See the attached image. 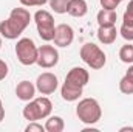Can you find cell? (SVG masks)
Returning <instances> with one entry per match:
<instances>
[{
	"label": "cell",
	"instance_id": "obj_7",
	"mask_svg": "<svg viewBox=\"0 0 133 132\" xmlns=\"http://www.w3.org/2000/svg\"><path fill=\"white\" fill-rule=\"evenodd\" d=\"M57 62H59V51L53 45L39 47V56H37V62H36V64H39V67L51 68V67L57 65Z\"/></svg>",
	"mask_w": 133,
	"mask_h": 132
},
{
	"label": "cell",
	"instance_id": "obj_2",
	"mask_svg": "<svg viewBox=\"0 0 133 132\" xmlns=\"http://www.w3.org/2000/svg\"><path fill=\"white\" fill-rule=\"evenodd\" d=\"M53 110V104L46 97H40V98H33L28 101V104L23 107V118L28 121H37V120H43L48 118L50 113Z\"/></svg>",
	"mask_w": 133,
	"mask_h": 132
},
{
	"label": "cell",
	"instance_id": "obj_29",
	"mask_svg": "<svg viewBox=\"0 0 133 132\" xmlns=\"http://www.w3.org/2000/svg\"><path fill=\"white\" fill-rule=\"evenodd\" d=\"M0 48H2V37H0Z\"/></svg>",
	"mask_w": 133,
	"mask_h": 132
},
{
	"label": "cell",
	"instance_id": "obj_6",
	"mask_svg": "<svg viewBox=\"0 0 133 132\" xmlns=\"http://www.w3.org/2000/svg\"><path fill=\"white\" fill-rule=\"evenodd\" d=\"M34 22L37 27V33L40 36V39H43L45 42H50L54 39V31H56V25H54V19L51 16V13L45 11V9H39L34 14Z\"/></svg>",
	"mask_w": 133,
	"mask_h": 132
},
{
	"label": "cell",
	"instance_id": "obj_28",
	"mask_svg": "<svg viewBox=\"0 0 133 132\" xmlns=\"http://www.w3.org/2000/svg\"><path fill=\"white\" fill-rule=\"evenodd\" d=\"M119 131H121V132H125V131H130V132H133V128H121Z\"/></svg>",
	"mask_w": 133,
	"mask_h": 132
},
{
	"label": "cell",
	"instance_id": "obj_17",
	"mask_svg": "<svg viewBox=\"0 0 133 132\" xmlns=\"http://www.w3.org/2000/svg\"><path fill=\"white\" fill-rule=\"evenodd\" d=\"M65 128V123L61 117H50L45 123V131L46 132H62Z\"/></svg>",
	"mask_w": 133,
	"mask_h": 132
},
{
	"label": "cell",
	"instance_id": "obj_14",
	"mask_svg": "<svg viewBox=\"0 0 133 132\" xmlns=\"http://www.w3.org/2000/svg\"><path fill=\"white\" fill-rule=\"evenodd\" d=\"M116 36H118L116 27H99V30H98V39L104 45L113 44L116 40Z\"/></svg>",
	"mask_w": 133,
	"mask_h": 132
},
{
	"label": "cell",
	"instance_id": "obj_16",
	"mask_svg": "<svg viewBox=\"0 0 133 132\" xmlns=\"http://www.w3.org/2000/svg\"><path fill=\"white\" fill-rule=\"evenodd\" d=\"M119 33H121V36H122L125 40H129V42L133 40V17L124 14V17H122V25H121V28H119Z\"/></svg>",
	"mask_w": 133,
	"mask_h": 132
},
{
	"label": "cell",
	"instance_id": "obj_3",
	"mask_svg": "<svg viewBox=\"0 0 133 132\" xmlns=\"http://www.w3.org/2000/svg\"><path fill=\"white\" fill-rule=\"evenodd\" d=\"M77 118L85 124H95L102 117V109L95 98H84L76 106Z\"/></svg>",
	"mask_w": 133,
	"mask_h": 132
},
{
	"label": "cell",
	"instance_id": "obj_15",
	"mask_svg": "<svg viewBox=\"0 0 133 132\" xmlns=\"http://www.w3.org/2000/svg\"><path fill=\"white\" fill-rule=\"evenodd\" d=\"M82 87H76V86H71L68 82H64L62 89H61V95L65 101H77L82 95Z\"/></svg>",
	"mask_w": 133,
	"mask_h": 132
},
{
	"label": "cell",
	"instance_id": "obj_8",
	"mask_svg": "<svg viewBox=\"0 0 133 132\" xmlns=\"http://www.w3.org/2000/svg\"><path fill=\"white\" fill-rule=\"evenodd\" d=\"M36 89L42 95H51V93H54L56 89H57V76L54 73H50V71H45V73L39 75L37 81H36Z\"/></svg>",
	"mask_w": 133,
	"mask_h": 132
},
{
	"label": "cell",
	"instance_id": "obj_19",
	"mask_svg": "<svg viewBox=\"0 0 133 132\" xmlns=\"http://www.w3.org/2000/svg\"><path fill=\"white\" fill-rule=\"evenodd\" d=\"M119 90L124 95H133V78L125 73V76L119 81Z\"/></svg>",
	"mask_w": 133,
	"mask_h": 132
},
{
	"label": "cell",
	"instance_id": "obj_21",
	"mask_svg": "<svg viewBox=\"0 0 133 132\" xmlns=\"http://www.w3.org/2000/svg\"><path fill=\"white\" fill-rule=\"evenodd\" d=\"M101 2V6L105 8V9H116L118 5L122 2V0H99Z\"/></svg>",
	"mask_w": 133,
	"mask_h": 132
},
{
	"label": "cell",
	"instance_id": "obj_1",
	"mask_svg": "<svg viewBox=\"0 0 133 132\" xmlns=\"http://www.w3.org/2000/svg\"><path fill=\"white\" fill-rule=\"evenodd\" d=\"M31 22V14L26 8H12L9 17L0 22V34L5 39H17L25 31V28Z\"/></svg>",
	"mask_w": 133,
	"mask_h": 132
},
{
	"label": "cell",
	"instance_id": "obj_11",
	"mask_svg": "<svg viewBox=\"0 0 133 132\" xmlns=\"http://www.w3.org/2000/svg\"><path fill=\"white\" fill-rule=\"evenodd\" d=\"M16 95L22 101H31L36 95V86L30 81H20L16 87Z\"/></svg>",
	"mask_w": 133,
	"mask_h": 132
},
{
	"label": "cell",
	"instance_id": "obj_20",
	"mask_svg": "<svg viewBox=\"0 0 133 132\" xmlns=\"http://www.w3.org/2000/svg\"><path fill=\"white\" fill-rule=\"evenodd\" d=\"M51 9L57 14H64L66 13V6H68V0H48Z\"/></svg>",
	"mask_w": 133,
	"mask_h": 132
},
{
	"label": "cell",
	"instance_id": "obj_4",
	"mask_svg": "<svg viewBox=\"0 0 133 132\" xmlns=\"http://www.w3.org/2000/svg\"><path fill=\"white\" fill-rule=\"evenodd\" d=\"M16 56L20 64L23 65H33L37 62L39 56V48L36 47L33 39L30 37H22L16 44Z\"/></svg>",
	"mask_w": 133,
	"mask_h": 132
},
{
	"label": "cell",
	"instance_id": "obj_10",
	"mask_svg": "<svg viewBox=\"0 0 133 132\" xmlns=\"http://www.w3.org/2000/svg\"><path fill=\"white\" fill-rule=\"evenodd\" d=\"M88 79H90V75L82 67H73L65 76V82L76 87H82V89L88 84Z\"/></svg>",
	"mask_w": 133,
	"mask_h": 132
},
{
	"label": "cell",
	"instance_id": "obj_22",
	"mask_svg": "<svg viewBox=\"0 0 133 132\" xmlns=\"http://www.w3.org/2000/svg\"><path fill=\"white\" fill-rule=\"evenodd\" d=\"M25 131L26 132H43L45 131V126L39 124L37 121H30V124L25 128Z\"/></svg>",
	"mask_w": 133,
	"mask_h": 132
},
{
	"label": "cell",
	"instance_id": "obj_5",
	"mask_svg": "<svg viewBox=\"0 0 133 132\" xmlns=\"http://www.w3.org/2000/svg\"><path fill=\"white\" fill-rule=\"evenodd\" d=\"M79 55H81L82 61H84L88 67H91L93 70H99V68H102V67L105 65V62H107L105 53L101 50L96 44H91V42L84 44V45L81 47Z\"/></svg>",
	"mask_w": 133,
	"mask_h": 132
},
{
	"label": "cell",
	"instance_id": "obj_12",
	"mask_svg": "<svg viewBox=\"0 0 133 132\" xmlns=\"http://www.w3.org/2000/svg\"><path fill=\"white\" fill-rule=\"evenodd\" d=\"M88 11L87 2L85 0H68L66 13L73 17H84Z\"/></svg>",
	"mask_w": 133,
	"mask_h": 132
},
{
	"label": "cell",
	"instance_id": "obj_9",
	"mask_svg": "<svg viewBox=\"0 0 133 132\" xmlns=\"http://www.w3.org/2000/svg\"><path fill=\"white\" fill-rule=\"evenodd\" d=\"M53 40H54V45H57V47H62V48L70 47L73 44V40H74V31H73V28L70 25H66V23L57 25L56 31H54V39Z\"/></svg>",
	"mask_w": 133,
	"mask_h": 132
},
{
	"label": "cell",
	"instance_id": "obj_26",
	"mask_svg": "<svg viewBox=\"0 0 133 132\" xmlns=\"http://www.w3.org/2000/svg\"><path fill=\"white\" fill-rule=\"evenodd\" d=\"M5 118V109H3V104H2V99H0V121Z\"/></svg>",
	"mask_w": 133,
	"mask_h": 132
},
{
	"label": "cell",
	"instance_id": "obj_27",
	"mask_svg": "<svg viewBox=\"0 0 133 132\" xmlns=\"http://www.w3.org/2000/svg\"><path fill=\"white\" fill-rule=\"evenodd\" d=\"M127 75H130V76L133 78V65L129 67V70H127Z\"/></svg>",
	"mask_w": 133,
	"mask_h": 132
},
{
	"label": "cell",
	"instance_id": "obj_18",
	"mask_svg": "<svg viewBox=\"0 0 133 132\" xmlns=\"http://www.w3.org/2000/svg\"><path fill=\"white\" fill-rule=\"evenodd\" d=\"M119 59L125 64H133V45L132 44H125L121 47L119 50Z\"/></svg>",
	"mask_w": 133,
	"mask_h": 132
},
{
	"label": "cell",
	"instance_id": "obj_24",
	"mask_svg": "<svg viewBox=\"0 0 133 132\" xmlns=\"http://www.w3.org/2000/svg\"><path fill=\"white\" fill-rule=\"evenodd\" d=\"M6 76H8V64L3 59H0V81H3Z\"/></svg>",
	"mask_w": 133,
	"mask_h": 132
},
{
	"label": "cell",
	"instance_id": "obj_13",
	"mask_svg": "<svg viewBox=\"0 0 133 132\" xmlns=\"http://www.w3.org/2000/svg\"><path fill=\"white\" fill-rule=\"evenodd\" d=\"M116 19H118L116 9H105V8H102L98 13V23H99V27H115Z\"/></svg>",
	"mask_w": 133,
	"mask_h": 132
},
{
	"label": "cell",
	"instance_id": "obj_23",
	"mask_svg": "<svg viewBox=\"0 0 133 132\" xmlns=\"http://www.w3.org/2000/svg\"><path fill=\"white\" fill-rule=\"evenodd\" d=\"M23 6H43L45 3H48V0H19Z\"/></svg>",
	"mask_w": 133,
	"mask_h": 132
},
{
	"label": "cell",
	"instance_id": "obj_25",
	"mask_svg": "<svg viewBox=\"0 0 133 132\" xmlns=\"http://www.w3.org/2000/svg\"><path fill=\"white\" fill-rule=\"evenodd\" d=\"M124 14H127V16L133 17V0H130V2H129V5H127V9H125V13H124Z\"/></svg>",
	"mask_w": 133,
	"mask_h": 132
}]
</instances>
